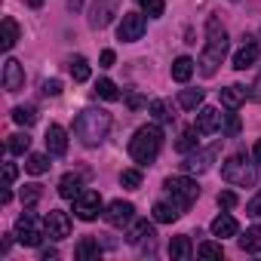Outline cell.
I'll list each match as a JSON object with an SVG mask.
<instances>
[{
    "label": "cell",
    "instance_id": "obj_27",
    "mask_svg": "<svg viewBox=\"0 0 261 261\" xmlns=\"http://www.w3.org/2000/svg\"><path fill=\"white\" fill-rule=\"evenodd\" d=\"M151 237H154V224H148V221H136L126 240L136 246V243H142V240H151Z\"/></svg>",
    "mask_w": 261,
    "mask_h": 261
},
{
    "label": "cell",
    "instance_id": "obj_1",
    "mask_svg": "<svg viewBox=\"0 0 261 261\" xmlns=\"http://www.w3.org/2000/svg\"><path fill=\"white\" fill-rule=\"evenodd\" d=\"M111 133V114L101 108H86L77 114L74 120V136L86 145V148H98Z\"/></svg>",
    "mask_w": 261,
    "mask_h": 261
},
{
    "label": "cell",
    "instance_id": "obj_18",
    "mask_svg": "<svg viewBox=\"0 0 261 261\" xmlns=\"http://www.w3.org/2000/svg\"><path fill=\"white\" fill-rule=\"evenodd\" d=\"M212 233H215V237H237V233H240V224H237L233 215L221 212V215L212 221Z\"/></svg>",
    "mask_w": 261,
    "mask_h": 261
},
{
    "label": "cell",
    "instance_id": "obj_36",
    "mask_svg": "<svg viewBox=\"0 0 261 261\" xmlns=\"http://www.w3.org/2000/svg\"><path fill=\"white\" fill-rule=\"evenodd\" d=\"M142 10H145V16H151V19H160V16L166 13V4H163V0H142Z\"/></svg>",
    "mask_w": 261,
    "mask_h": 261
},
{
    "label": "cell",
    "instance_id": "obj_47",
    "mask_svg": "<svg viewBox=\"0 0 261 261\" xmlns=\"http://www.w3.org/2000/svg\"><path fill=\"white\" fill-rule=\"evenodd\" d=\"M145 105V98H139V95H129V108H142Z\"/></svg>",
    "mask_w": 261,
    "mask_h": 261
},
{
    "label": "cell",
    "instance_id": "obj_34",
    "mask_svg": "<svg viewBox=\"0 0 261 261\" xmlns=\"http://www.w3.org/2000/svg\"><path fill=\"white\" fill-rule=\"evenodd\" d=\"M148 111L154 114V120H157V123H169V120H172V114H169V105H166L163 98H154V101L148 105Z\"/></svg>",
    "mask_w": 261,
    "mask_h": 261
},
{
    "label": "cell",
    "instance_id": "obj_40",
    "mask_svg": "<svg viewBox=\"0 0 261 261\" xmlns=\"http://www.w3.org/2000/svg\"><path fill=\"white\" fill-rule=\"evenodd\" d=\"M218 206H224V209L237 206V194H233V191H221V194H218Z\"/></svg>",
    "mask_w": 261,
    "mask_h": 261
},
{
    "label": "cell",
    "instance_id": "obj_17",
    "mask_svg": "<svg viewBox=\"0 0 261 261\" xmlns=\"http://www.w3.org/2000/svg\"><path fill=\"white\" fill-rule=\"evenodd\" d=\"M246 98H249V89L240 86V83H230V86L221 89V105H224V108H240Z\"/></svg>",
    "mask_w": 261,
    "mask_h": 261
},
{
    "label": "cell",
    "instance_id": "obj_28",
    "mask_svg": "<svg viewBox=\"0 0 261 261\" xmlns=\"http://www.w3.org/2000/svg\"><path fill=\"white\" fill-rule=\"evenodd\" d=\"M178 105L188 108V111L200 108V105H203V89H181V92H178Z\"/></svg>",
    "mask_w": 261,
    "mask_h": 261
},
{
    "label": "cell",
    "instance_id": "obj_13",
    "mask_svg": "<svg viewBox=\"0 0 261 261\" xmlns=\"http://www.w3.org/2000/svg\"><path fill=\"white\" fill-rule=\"evenodd\" d=\"M22 86H25V68L16 59H7V65H4V89L7 92H19Z\"/></svg>",
    "mask_w": 261,
    "mask_h": 261
},
{
    "label": "cell",
    "instance_id": "obj_22",
    "mask_svg": "<svg viewBox=\"0 0 261 261\" xmlns=\"http://www.w3.org/2000/svg\"><path fill=\"white\" fill-rule=\"evenodd\" d=\"M74 255H77V261H89V258H98V255H101V249H98V243H95L92 237H83V240L77 243Z\"/></svg>",
    "mask_w": 261,
    "mask_h": 261
},
{
    "label": "cell",
    "instance_id": "obj_24",
    "mask_svg": "<svg viewBox=\"0 0 261 261\" xmlns=\"http://www.w3.org/2000/svg\"><path fill=\"white\" fill-rule=\"evenodd\" d=\"M240 249L243 252H261V224L249 227L246 237H240Z\"/></svg>",
    "mask_w": 261,
    "mask_h": 261
},
{
    "label": "cell",
    "instance_id": "obj_42",
    "mask_svg": "<svg viewBox=\"0 0 261 261\" xmlns=\"http://www.w3.org/2000/svg\"><path fill=\"white\" fill-rule=\"evenodd\" d=\"M237 133H240V117L230 114V117H227V136H237Z\"/></svg>",
    "mask_w": 261,
    "mask_h": 261
},
{
    "label": "cell",
    "instance_id": "obj_29",
    "mask_svg": "<svg viewBox=\"0 0 261 261\" xmlns=\"http://www.w3.org/2000/svg\"><path fill=\"white\" fill-rule=\"evenodd\" d=\"M25 169H28L31 175H43V172L49 169V157H46V154H28Z\"/></svg>",
    "mask_w": 261,
    "mask_h": 261
},
{
    "label": "cell",
    "instance_id": "obj_7",
    "mask_svg": "<svg viewBox=\"0 0 261 261\" xmlns=\"http://www.w3.org/2000/svg\"><path fill=\"white\" fill-rule=\"evenodd\" d=\"M74 215H77L80 221H95L98 215H105V212H101V197H98V191H80V194L74 197Z\"/></svg>",
    "mask_w": 261,
    "mask_h": 261
},
{
    "label": "cell",
    "instance_id": "obj_6",
    "mask_svg": "<svg viewBox=\"0 0 261 261\" xmlns=\"http://www.w3.org/2000/svg\"><path fill=\"white\" fill-rule=\"evenodd\" d=\"M43 237H46V224H40L37 215H31V212L19 215V221H16V240L22 246H40Z\"/></svg>",
    "mask_w": 261,
    "mask_h": 261
},
{
    "label": "cell",
    "instance_id": "obj_12",
    "mask_svg": "<svg viewBox=\"0 0 261 261\" xmlns=\"http://www.w3.org/2000/svg\"><path fill=\"white\" fill-rule=\"evenodd\" d=\"M43 224H46V237H49V240H65V237H71V218H68V212H62V209H53V212L43 218Z\"/></svg>",
    "mask_w": 261,
    "mask_h": 261
},
{
    "label": "cell",
    "instance_id": "obj_43",
    "mask_svg": "<svg viewBox=\"0 0 261 261\" xmlns=\"http://www.w3.org/2000/svg\"><path fill=\"white\" fill-rule=\"evenodd\" d=\"M246 215H261V194H258V197L246 206Z\"/></svg>",
    "mask_w": 261,
    "mask_h": 261
},
{
    "label": "cell",
    "instance_id": "obj_44",
    "mask_svg": "<svg viewBox=\"0 0 261 261\" xmlns=\"http://www.w3.org/2000/svg\"><path fill=\"white\" fill-rule=\"evenodd\" d=\"M114 59H117V56H114V49H105V53H101V68H111V65H114Z\"/></svg>",
    "mask_w": 261,
    "mask_h": 261
},
{
    "label": "cell",
    "instance_id": "obj_14",
    "mask_svg": "<svg viewBox=\"0 0 261 261\" xmlns=\"http://www.w3.org/2000/svg\"><path fill=\"white\" fill-rule=\"evenodd\" d=\"M218 126H221L218 108H200V114H197V133L200 136H212Z\"/></svg>",
    "mask_w": 261,
    "mask_h": 261
},
{
    "label": "cell",
    "instance_id": "obj_4",
    "mask_svg": "<svg viewBox=\"0 0 261 261\" xmlns=\"http://www.w3.org/2000/svg\"><path fill=\"white\" fill-rule=\"evenodd\" d=\"M221 178L227 185H237V188H252L258 181V163H252L246 154H233V157L224 160Z\"/></svg>",
    "mask_w": 261,
    "mask_h": 261
},
{
    "label": "cell",
    "instance_id": "obj_11",
    "mask_svg": "<svg viewBox=\"0 0 261 261\" xmlns=\"http://www.w3.org/2000/svg\"><path fill=\"white\" fill-rule=\"evenodd\" d=\"M105 218H108V224H114V227H123V224H133V221H136V206L129 203V200H114V203L108 206Z\"/></svg>",
    "mask_w": 261,
    "mask_h": 261
},
{
    "label": "cell",
    "instance_id": "obj_21",
    "mask_svg": "<svg viewBox=\"0 0 261 261\" xmlns=\"http://www.w3.org/2000/svg\"><path fill=\"white\" fill-rule=\"evenodd\" d=\"M80 191H83V185H80V175H74V172L62 175V181H59V197H65V200H74Z\"/></svg>",
    "mask_w": 261,
    "mask_h": 261
},
{
    "label": "cell",
    "instance_id": "obj_49",
    "mask_svg": "<svg viewBox=\"0 0 261 261\" xmlns=\"http://www.w3.org/2000/svg\"><path fill=\"white\" fill-rule=\"evenodd\" d=\"M25 4H28V7H34V10H37V7H40V4H43V0H25Z\"/></svg>",
    "mask_w": 261,
    "mask_h": 261
},
{
    "label": "cell",
    "instance_id": "obj_30",
    "mask_svg": "<svg viewBox=\"0 0 261 261\" xmlns=\"http://www.w3.org/2000/svg\"><path fill=\"white\" fill-rule=\"evenodd\" d=\"M197 136H200V133H197V126H194V129H185V133L178 136V142H175V151H178V154L194 151V148H197Z\"/></svg>",
    "mask_w": 261,
    "mask_h": 261
},
{
    "label": "cell",
    "instance_id": "obj_26",
    "mask_svg": "<svg viewBox=\"0 0 261 261\" xmlns=\"http://www.w3.org/2000/svg\"><path fill=\"white\" fill-rule=\"evenodd\" d=\"M16 40H19V25H16V19H4V40H0V46H4L7 53L16 46Z\"/></svg>",
    "mask_w": 261,
    "mask_h": 261
},
{
    "label": "cell",
    "instance_id": "obj_45",
    "mask_svg": "<svg viewBox=\"0 0 261 261\" xmlns=\"http://www.w3.org/2000/svg\"><path fill=\"white\" fill-rule=\"evenodd\" d=\"M56 258H59L56 249H43V252H40V261H56Z\"/></svg>",
    "mask_w": 261,
    "mask_h": 261
},
{
    "label": "cell",
    "instance_id": "obj_23",
    "mask_svg": "<svg viewBox=\"0 0 261 261\" xmlns=\"http://www.w3.org/2000/svg\"><path fill=\"white\" fill-rule=\"evenodd\" d=\"M169 258H175V261H188V258H191V240H188L185 233L169 243Z\"/></svg>",
    "mask_w": 261,
    "mask_h": 261
},
{
    "label": "cell",
    "instance_id": "obj_3",
    "mask_svg": "<svg viewBox=\"0 0 261 261\" xmlns=\"http://www.w3.org/2000/svg\"><path fill=\"white\" fill-rule=\"evenodd\" d=\"M160 148H163V129L157 123H148V126L136 129L133 142H129V157H133L139 166H151L157 160Z\"/></svg>",
    "mask_w": 261,
    "mask_h": 261
},
{
    "label": "cell",
    "instance_id": "obj_8",
    "mask_svg": "<svg viewBox=\"0 0 261 261\" xmlns=\"http://www.w3.org/2000/svg\"><path fill=\"white\" fill-rule=\"evenodd\" d=\"M145 28H148V22H145L142 13H123L120 28H117V37H120L123 43H136V40L145 37Z\"/></svg>",
    "mask_w": 261,
    "mask_h": 261
},
{
    "label": "cell",
    "instance_id": "obj_50",
    "mask_svg": "<svg viewBox=\"0 0 261 261\" xmlns=\"http://www.w3.org/2000/svg\"><path fill=\"white\" fill-rule=\"evenodd\" d=\"M139 4H142V0H139Z\"/></svg>",
    "mask_w": 261,
    "mask_h": 261
},
{
    "label": "cell",
    "instance_id": "obj_15",
    "mask_svg": "<svg viewBox=\"0 0 261 261\" xmlns=\"http://www.w3.org/2000/svg\"><path fill=\"white\" fill-rule=\"evenodd\" d=\"M46 151L53 157H62L68 151V133H65L62 126H49L46 129Z\"/></svg>",
    "mask_w": 261,
    "mask_h": 261
},
{
    "label": "cell",
    "instance_id": "obj_33",
    "mask_svg": "<svg viewBox=\"0 0 261 261\" xmlns=\"http://www.w3.org/2000/svg\"><path fill=\"white\" fill-rule=\"evenodd\" d=\"M71 77H74L77 83H86V80H89V62H86L83 56H77V59L71 62Z\"/></svg>",
    "mask_w": 261,
    "mask_h": 261
},
{
    "label": "cell",
    "instance_id": "obj_19",
    "mask_svg": "<svg viewBox=\"0 0 261 261\" xmlns=\"http://www.w3.org/2000/svg\"><path fill=\"white\" fill-rule=\"evenodd\" d=\"M258 62V46L255 43H246V46H240L237 49V56H233V68L237 71H246V68H252Z\"/></svg>",
    "mask_w": 261,
    "mask_h": 261
},
{
    "label": "cell",
    "instance_id": "obj_10",
    "mask_svg": "<svg viewBox=\"0 0 261 261\" xmlns=\"http://www.w3.org/2000/svg\"><path fill=\"white\" fill-rule=\"evenodd\" d=\"M215 157H218V145H212V148H206V151H194L191 157H185L181 169H185L188 175H203V172L212 166Z\"/></svg>",
    "mask_w": 261,
    "mask_h": 261
},
{
    "label": "cell",
    "instance_id": "obj_48",
    "mask_svg": "<svg viewBox=\"0 0 261 261\" xmlns=\"http://www.w3.org/2000/svg\"><path fill=\"white\" fill-rule=\"evenodd\" d=\"M68 7H71V10H80V7H83V0H68Z\"/></svg>",
    "mask_w": 261,
    "mask_h": 261
},
{
    "label": "cell",
    "instance_id": "obj_37",
    "mask_svg": "<svg viewBox=\"0 0 261 261\" xmlns=\"http://www.w3.org/2000/svg\"><path fill=\"white\" fill-rule=\"evenodd\" d=\"M197 255H200V258H221L224 249H221V243H200Z\"/></svg>",
    "mask_w": 261,
    "mask_h": 261
},
{
    "label": "cell",
    "instance_id": "obj_46",
    "mask_svg": "<svg viewBox=\"0 0 261 261\" xmlns=\"http://www.w3.org/2000/svg\"><path fill=\"white\" fill-rule=\"evenodd\" d=\"M252 160L261 166V139H258V142H255V148H252Z\"/></svg>",
    "mask_w": 261,
    "mask_h": 261
},
{
    "label": "cell",
    "instance_id": "obj_2",
    "mask_svg": "<svg viewBox=\"0 0 261 261\" xmlns=\"http://www.w3.org/2000/svg\"><path fill=\"white\" fill-rule=\"evenodd\" d=\"M227 46H230V40H227V31L221 28V22L218 19H209L206 22V46L200 53V62H197L203 77H212L218 71V65L227 56Z\"/></svg>",
    "mask_w": 261,
    "mask_h": 261
},
{
    "label": "cell",
    "instance_id": "obj_9",
    "mask_svg": "<svg viewBox=\"0 0 261 261\" xmlns=\"http://www.w3.org/2000/svg\"><path fill=\"white\" fill-rule=\"evenodd\" d=\"M117 16V0H95V4L89 7V28L101 31L111 25V19Z\"/></svg>",
    "mask_w": 261,
    "mask_h": 261
},
{
    "label": "cell",
    "instance_id": "obj_41",
    "mask_svg": "<svg viewBox=\"0 0 261 261\" xmlns=\"http://www.w3.org/2000/svg\"><path fill=\"white\" fill-rule=\"evenodd\" d=\"M62 92V80H43V95H59Z\"/></svg>",
    "mask_w": 261,
    "mask_h": 261
},
{
    "label": "cell",
    "instance_id": "obj_16",
    "mask_svg": "<svg viewBox=\"0 0 261 261\" xmlns=\"http://www.w3.org/2000/svg\"><path fill=\"white\" fill-rule=\"evenodd\" d=\"M181 212H185V209H181L178 203H172V200H157V203H154V221H160V224H172Z\"/></svg>",
    "mask_w": 261,
    "mask_h": 261
},
{
    "label": "cell",
    "instance_id": "obj_5",
    "mask_svg": "<svg viewBox=\"0 0 261 261\" xmlns=\"http://www.w3.org/2000/svg\"><path fill=\"white\" fill-rule=\"evenodd\" d=\"M163 188H166V194L172 197V203H178L181 209H188L197 197H200V188H197V181L194 178H188V175H175V178H166L163 181Z\"/></svg>",
    "mask_w": 261,
    "mask_h": 261
},
{
    "label": "cell",
    "instance_id": "obj_38",
    "mask_svg": "<svg viewBox=\"0 0 261 261\" xmlns=\"http://www.w3.org/2000/svg\"><path fill=\"white\" fill-rule=\"evenodd\" d=\"M40 194H43L40 185H25V188H22V203H25V206H34V203L40 200Z\"/></svg>",
    "mask_w": 261,
    "mask_h": 261
},
{
    "label": "cell",
    "instance_id": "obj_31",
    "mask_svg": "<svg viewBox=\"0 0 261 261\" xmlns=\"http://www.w3.org/2000/svg\"><path fill=\"white\" fill-rule=\"evenodd\" d=\"M7 148H10V154H28V148H31V136H28V133H16V136H10Z\"/></svg>",
    "mask_w": 261,
    "mask_h": 261
},
{
    "label": "cell",
    "instance_id": "obj_25",
    "mask_svg": "<svg viewBox=\"0 0 261 261\" xmlns=\"http://www.w3.org/2000/svg\"><path fill=\"white\" fill-rule=\"evenodd\" d=\"M13 120L19 126H34L37 123V108L34 105H19V108H13Z\"/></svg>",
    "mask_w": 261,
    "mask_h": 261
},
{
    "label": "cell",
    "instance_id": "obj_39",
    "mask_svg": "<svg viewBox=\"0 0 261 261\" xmlns=\"http://www.w3.org/2000/svg\"><path fill=\"white\" fill-rule=\"evenodd\" d=\"M16 178H19L16 163H7V166H4V181H7V188H13V185H16Z\"/></svg>",
    "mask_w": 261,
    "mask_h": 261
},
{
    "label": "cell",
    "instance_id": "obj_20",
    "mask_svg": "<svg viewBox=\"0 0 261 261\" xmlns=\"http://www.w3.org/2000/svg\"><path fill=\"white\" fill-rule=\"evenodd\" d=\"M191 74H194V59H191V56H178V59L172 62V80L188 83Z\"/></svg>",
    "mask_w": 261,
    "mask_h": 261
},
{
    "label": "cell",
    "instance_id": "obj_35",
    "mask_svg": "<svg viewBox=\"0 0 261 261\" xmlns=\"http://www.w3.org/2000/svg\"><path fill=\"white\" fill-rule=\"evenodd\" d=\"M120 185L129 188V191H136V188L142 185V172H139V169H123V172H120Z\"/></svg>",
    "mask_w": 261,
    "mask_h": 261
},
{
    "label": "cell",
    "instance_id": "obj_32",
    "mask_svg": "<svg viewBox=\"0 0 261 261\" xmlns=\"http://www.w3.org/2000/svg\"><path fill=\"white\" fill-rule=\"evenodd\" d=\"M95 92H98V98H105V101H117V98H120V89H117L114 80H98V83H95Z\"/></svg>",
    "mask_w": 261,
    "mask_h": 261
}]
</instances>
